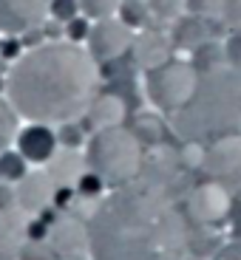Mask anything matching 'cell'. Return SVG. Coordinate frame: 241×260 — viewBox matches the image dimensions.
<instances>
[{"mask_svg": "<svg viewBox=\"0 0 241 260\" xmlns=\"http://www.w3.org/2000/svg\"><path fill=\"white\" fill-rule=\"evenodd\" d=\"M97 59L71 40H46L26 48L9 71L6 99L32 122H71L83 116L97 88Z\"/></svg>", "mask_w": 241, "mask_h": 260, "instance_id": "obj_1", "label": "cell"}, {"mask_svg": "<svg viewBox=\"0 0 241 260\" xmlns=\"http://www.w3.org/2000/svg\"><path fill=\"white\" fill-rule=\"evenodd\" d=\"M68 260H83V257H68Z\"/></svg>", "mask_w": 241, "mask_h": 260, "instance_id": "obj_29", "label": "cell"}, {"mask_svg": "<svg viewBox=\"0 0 241 260\" xmlns=\"http://www.w3.org/2000/svg\"><path fill=\"white\" fill-rule=\"evenodd\" d=\"M29 238H32V241H43V238H46V223L32 221L29 223Z\"/></svg>", "mask_w": 241, "mask_h": 260, "instance_id": "obj_26", "label": "cell"}, {"mask_svg": "<svg viewBox=\"0 0 241 260\" xmlns=\"http://www.w3.org/2000/svg\"><path fill=\"white\" fill-rule=\"evenodd\" d=\"M79 189H83L85 195L102 192V176H97V173H88V176H83V178H79Z\"/></svg>", "mask_w": 241, "mask_h": 260, "instance_id": "obj_23", "label": "cell"}, {"mask_svg": "<svg viewBox=\"0 0 241 260\" xmlns=\"http://www.w3.org/2000/svg\"><path fill=\"white\" fill-rule=\"evenodd\" d=\"M17 192V204L26 209H40L46 207V201L51 198V187H48L46 176H23L20 178V187L14 189Z\"/></svg>", "mask_w": 241, "mask_h": 260, "instance_id": "obj_10", "label": "cell"}, {"mask_svg": "<svg viewBox=\"0 0 241 260\" xmlns=\"http://www.w3.org/2000/svg\"><path fill=\"white\" fill-rule=\"evenodd\" d=\"M222 20L227 23V28H233V31L241 34V0H224Z\"/></svg>", "mask_w": 241, "mask_h": 260, "instance_id": "obj_21", "label": "cell"}, {"mask_svg": "<svg viewBox=\"0 0 241 260\" xmlns=\"http://www.w3.org/2000/svg\"><path fill=\"white\" fill-rule=\"evenodd\" d=\"M139 142L133 133L117 127L94 130V139L88 144V164L97 176L108 181H125L139 170Z\"/></svg>", "mask_w": 241, "mask_h": 260, "instance_id": "obj_3", "label": "cell"}, {"mask_svg": "<svg viewBox=\"0 0 241 260\" xmlns=\"http://www.w3.org/2000/svg\"><path fill=\"white\" fill-rule=\"evenodd\" d=\"M0 260H9V257H6V252H3V249H0Z\"/></svg>", "mask_w": 241, "mask_h": 260, "instance_id": "obj_28", "label": "cell"}, {"mask_svg": "<svg viewBox=\"0 0 241 260\" xmlns=\"http://www.w3.org/2000/svg\"><path fill=\"white\" fill-rule=\"evenodd\" d=\"M130 43H133V28L125 26L114 14V17H105V20H94L91 34L85 40V48L91 51V57L97 62H111V59L122 57L128 51Z\"/></svg>", "mask_w": 241, "mask_h": 260, "instance_id": "obj_5", "label": "cell"}, {"mask_svg": "<svg viewBox=\"0 0 241 260\" xmlns=\"http://www.w3.org/2000/svg\"><path fill=\"white\" fill-rule=\"evenodd\" d=\"M14 201H17V192L12 189V184H9V181H0V212L12 209Z\"/></svg>", "mask_w": 241, "mask_h": 260, "instance_id": "obj_24", "label": "cell"}, {"mask_svg": "<svg viewBox=\"0 0 241 260\" xmlns=\"http://www.w3.org/2000/svg\"><path fill=\"white\" fill-rule=\"evenodd\" d=\"M51 0H0V34H23L40 28L48 20Z\"/></svg>", "mask_w": 241, "mask_h": 260, "instance_id": "obj_6", "label": "cell"}, {"mask_svg": "<svg viewBox=\"0 0 241 260\" xmlns=\"http://www.w3.org/2000/svg\"><path fill=\"white\" fill-rule=\"evenodd\" d=\"M122 6V0H79V9H83L85 17L91 20H105V17H114Z\"/></svg>", "mask_w": 241, "mask_h": 260, "instance_id": "obj_15", "label": "cell"}, {"mask_svg": "<svg viewBox=\"0 0 241 260\" xmlns=\"http://www.w3.org/2000/svg\"><path fill=\"white\" fill-rule=\"evenodd\" d=\"M91 26H94V20L91 17H85V14H77L74 20H68L65 23V40H71V43H79L83 46L85 40H88V34H91Z\"/></svg>", "mask_w": 241, "mask_h": 260, "instance_id": "obj_16", "label": "cell"}, {"mask_svg": "<svg viewBox=\"0 0 241 260\" xmlns=\"http://www.w3.org/2000/svg\"><path fill=\"white\" fill-rule=\"evenodd\" d=\"M14 142H17V150L23 153V158H26L29 164H46V161H51L54 153H57L60 139L46 122H32V124H26V127H20Z\"/></svg>", "mask_w": 241, "mask_h": 260, "instance_id": "obj_7", "label": "cell"}, {"mask_svg": "<svg viewBox=\"0 0 241 260\" xmlns=\"http://www.w3.org/2000/svg\"><path fill=\"white\" fill-rule=\"evenodd\" d=\"M117 17L122 20L125 26H130L133 31L139 28H148V20H150V9H148V0H122Z\"/></svg>", "mask_w": 241, "mask_h": 260, "instance_id": "obj_12", "label": "cell"}, {"mask_svg": "<svg viewBox=\"0 0 241 260\" xmlns=\"http://www.w3.org/2000/svg\"><path fill=\"white\" fill-rule=\"evenodd\" d=\"M20 133V113L6 96H0V153L12 147V142Z\"/></svg>", "mask_w": 241, "mask_h": 260, "instance_id": "obj_11", "label": "cell"}, {"mask_svg": "<svg viewBox=\"0 0 241 260\" xmlns=\"http://www.w3.org/2000/svg\"><path fill=\"white\" fill-rule=\"evenodd\" d=\"M196 85H199L196 65L176 62V59H168L165 65H159V68L145 74L148 99L156 108H162V111H179V108H184L190 102V96L196 93Z\"/></svg>", "mask_w": 241, "mask_h": 260, "instance_id": "obj_4", "label": "cell"}, {"mask_svg": "<svg viewBox=\"0 0 241 260\" xmlns=\"http://www.w3.org/2000/svg\"><path fill=\"white\" fill-rule=\"evenodd\" d=\"M241 122V71L219 68L199 77L196 93L190 102L176 111V127L190 133H210V130H227Z\"/></svg>", "mask_w": 241, "mask_h": 260, "instance_id": "obj_2", "label": "cell"}, {"mask_svg": "<svg viewBox=\"0 0 241 260\" xmlns=\"http://www.w3.org/2000/svg\"><path fill=\"white\" fill-rule=\"evenodd\" d=\"M213 260H241V243H230V246H224Z\"/></svg>", "mask_w": 241, "mask_h": 260, "instance_id": "obj_25", "label": "cell"}, {"mask_svg": "<svg viewBox=\"0 0 241 260\" xmlns=\"http://www.w3.org/2000/svg\"><path fill=\"white\" fill-rule=\"evenodd\" d=\"M29 173V161L20 150H3L0 153V181H20Z\"/></svg>", "mask_w": 241, "mask_h": 260, "instance_id": "obj_13", "label": "cell"}, {"mask_svg": "<svg viewBox=\"0 0 241 260\" xmlns=\"http://www.w3.org/2000/svg\"><path fill=\"white\" fill-rule=\"evenodd\" d=\"M6 88H9V77L0 74V96H6Z\"/></svg>", "mask_w": 241, "mask_h": 260, "instance_id": "obj_27", "label": "cell"}, {"mask_svg": "<svg viewBox=\"0 0 241 260\" xmlns=\"http://www.w3.org/2000/svg\"><path fill=\"white\" fill-rule=\"evenodd\" d=\"M20 260H57V252L48 249L43 241H29L20 249Z\"/></svg>", "mask_w": 241, "mask_h": 260, "instance_id": "obj_20", "label": "cell"}, {"mask_svg": "<svg viewBox=\"0 0 241 260\" xmlns=\"http://www.w3.org/2000/svg\"><path fill=\"white\" fill-rule=\"evenodd\" d=\"M125 116V102L114 93H102L94 96L91 105L85 108V119L94 130H105V127H117Z\"/></svg>", "mask_w": 241, "mask_h": 260, "instance_id": "obj_9", "label": "cell"}, {"mask_svg": "<svg viewBox=\"0 0 241 260\" xmlns=\"http://www.w3.org/2000/svg\"><path fill=\"white\" fill-rule=\"evenodd\" d=\"M148 9L156 20L176 23V20L184 14V9H188V0H148Z\"/></svg>", "mask_w": 241, "mask_h": 260, "instance_id": "obj_14", "label": "cell"}, {"mask_svg": "<svg viewBox=\"0 0 241 260\" xmlns=\"http://www.w3.org/2000/svg\"><path fill=\"white\" fill-rule=\"evenodd\" d=\"M130 48H133L137 65L145 68V71H153V68H159L170 59V37H165L156 28H139L133 34Z\"/></svg>", "mask_w": 241, "mask_h": 260, "instance_id": "obj_8", "label": "cell"}, {"mask_svg": "<svg viewBox=\"0 0 241 260\" xmlns=\"http://www.w3.org/2000/svg\"><path fill=\"white\" fill-rule=\"evenodd\" d=\"M77 14H83V9H79V0H51V6H48V17L60 20V23H68V20H74Z\"/></svg>", "mask_w": 241, "mask_h": 260, "instance_id": "obj_17", "label": "cell"}, {"mask_svg": "<svg viewBox=\"0 0 241 260\" xmlns=\"http://www.w3.org/2000/svg\"><path fill=\"white\" fill-rule=\"evenodd\" d=\"M188 6L199 14H222L224 0H188Z\"/></svg>", "mask_w": 241, "mask_h": 260, "instance_id": "obj_22", "label": "cell"}, {"mask_svg": "<svg viewBox=\"0 0 241 260\" xmlns=\"http://www.w3.org/2000/svg\"><path fill=\"white\" fill-rule=\"evenodd\" d=\"M23 51H26L23 37H17V34H0V57L3 59H9V62L14 65L23 57Z\"/></svg>", "mask_w": 241, "mask_h": 260, "instance_id": "obj_18", "label": "cell"}, {"mask_svg": "<svg viewBox=\"0 0 241 260\" xmlns=\"http://www.w3.org/2000/svg\"><path fill=\"white\" fill-rule=\"evenodd\" d=\"M57 139H60V144H65V147H79L83 144V127H79V122H63L57 127Z\"/></svg>", "mask_w": 241, "mask_h": 260, "instance_id": "obj_19", "label": "cell"}]
</instances>
